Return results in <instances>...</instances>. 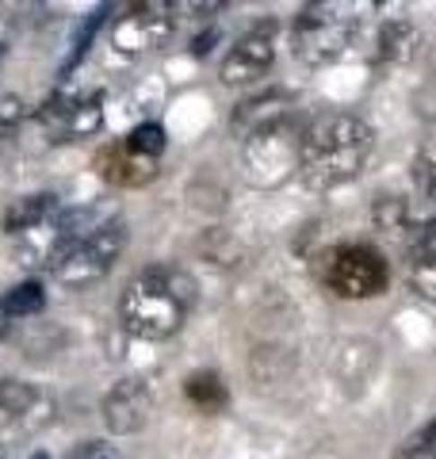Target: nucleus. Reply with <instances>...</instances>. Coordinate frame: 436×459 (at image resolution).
I'll use <instances>...</instances> for the list:
<instances>
[{
	"label": "nucleus",
	"instance_id": "obj_21",
	"mask_svg": "<svg viewBox=\"0 0 436 459\" xmlns=\"http://www.w3.org/2000/svg\"><path fill=\"white\" fill-rule=\"evenodd\" d=\"M395 459H436V421H429L421 433L405 440Z\"/></svg>",
	"mask_w": 436,
	"mask_h": 459
},
{
	"label": "nucleus",
	"instance_id": "obj_13",
	"mask_svg": "<svg viewBox=\"0 0 436 459\" xmlns=\"http://www.w3.org/2000/svg\"><path fill=\"white\" fill-rule=\"evenodd\" d=\"M96 165H100V172H104L111 184H123V188H138V184L153 180V172H157V161L130 153L126 142H119V146H108L104 153L96 157Z\"/></svg>",
	"mask_w": 436,
	"mask_h": 459
},
{
	"label": "nucleus",
	"instance_id": "obj_2",
	"mask_svg": "<svg viewBox=\"0 0 436 459\" xmlns=\"http://www.w3.org/2000/svg\"><path fill=\"white\" fill-rule=\"evenodd\" d=\"M192 303H196L192 276H184L180 268H145L126 283L119 299V314L135 337L165 341L180 333Z\"/></svg>",
	"mask_w": 436,
	"mask_h": 459
},
{
	"label": "nucleus",
	"instance_id": "obj_28",
	"mask_svg": "<svg viewBox=\"0 0 436 459\" xmlns=\"http://www.w3.org/2000/svg\"><path fill=\"white\" fill-rule=\"evenodd\" d=\"M8 329H12V314L4 307V299H0V337H8Z\"/></svg>",
	"mask_w": 436,
	"mask_h": 459
},
{
	"label": "nucleus",
	"instance_id": "obj_22",
	"mask_svg": "<svg viewBox=\"0 0 436 459\" xmlns=\"http://www.w3.org/2000/svg\"><path fill=\"white\" fill-rule=\"evenodd\" d=\"M410 287L425 303H436V264L429 261H410Z\"/></svg>",
	"mask_w": 436,
	"mask_h": 459
},
{
	"label": "nucleus",
	"instance_id": "obj_8",
	"mask_svg": "<svg viewBox=\"0 0 436 459\" xmlns=\"http://www.w3.org/2000/svg\"><path fill=\"white\" fill-rule=\"evenodd\" d=\"M172 27H177V8L161 4V0H145V4H135L130 12H123L111 27V47L126 54V57H138V54H150L157 47H165L172 39Z\"/></svg>",
	"mask_w": 436,
	"mask_h": 459
},
{
	"label": "nucleus",
	"instance_id": "obj_11",
	"mask_svg": "<svg viewBox=\"0 0 436 459\" xmlns=\"http://www.w3.org/2000/svg\"><path fill=\"white\" fill-rule=\"evenodd\" d=\"M150 413H153V394L145 379H119L104 398V425L115 437H130L145 429Z\"/></svg>",
	"mask_w": 436,
	"mask_h": 459
},
{
	"label": "nucleus",
	"instance_id": "obj_6",
	"mask_svg": "<svg viewBox=\"0 0 436 459\" xmlns=\"http://www.w3.org/2000/svg\"><path fill=\"white\" fill-rule=\"evenodd\" d=\"M390 283V264L371 246H337L326 261V287L341 299H375Z\"/></svg>",
	"mask_w": 436,
	"mask_h": 459
},
{
	"label": "nucleus",
	"instance_id": "obj_18",
	"mask_svg": "<svg viewBox=\"0 0 436 459\" xmlns=\"http://www.w3.org/2000/svg\"><path fill=\"white\" fill-rule=\"evenodd\" d=\"M414 180L425 199H436V126L425 134V142H421V150L414 157Z\"/></svg>",
	"mask_w": 436,
	"mask_h": 459
},
{
	"label": "nucleus",
	"instance_id": "obj_23",
	"mask_svg": "<svg viewBox=\"0 0 436 459\" xmlns=\"http://www.w3.org/2000/svg\"><path fill=\"white\" fill-rule=\"evenodd\" d=\"M410 261H429L436 264V219L425 222V226H417V234L410 241Z\"/></svg>",
	"mask_w": 436,
	"mask_h": 459
},
{
	"label": "nucleus",
	"instance_id": "obj_24",
	"mask_svg": "<svg viewBox=\"0 0 436 459\" xmlns=\"http://www.w3.org/2000/svg\"><path fill=\"white\" fill-rule=\"evenodd\" d=\"M104 16H111V8H96L92 16H89V23L81 27V35H77V47H73V54H69V62H65V65H77L81 57H84V50H89V42H92V35L100 31V23H104Z\"/></svg>",
	"mask_w": 436,
	"mask_h": 459
},
{
	"label": "nucleus",
	"instance_id": "obj_4",
	"mask_svg": "<svg viewBox=\"0 0 436 459\" xmlns=\"http://www.w3.org/2000/svg\"><path fill=\"white\" fill-rule=\"evenodd\" d=\"M126 246V222L123 219H111L96 230L92 238L84 241H69V246H57L54 261H50V272L57 283L73 287V291H81V287H92L100 283L111 272V264L119 261V253Z\"/></svg>",
	"mask_w": 436,
	"mask_h": 459
},
{
	"label": "nucleus",
	"instance_id": "obj_29",
	"mask_svg": "<svg viewBox=\"0 0 436 459\" xmlns=\"http://www.w3.org/2000/svg\"><path fill=\"white\" fill-rule=\"evenodd\" d=\"M8 134H12V131H4V126H0V150L8 146Z\"/></svg>",
	"mask_w": 436,
	"mask_h": 459
},
{
	"label": "nucleus",
	"instance_id": "obj_9",
	"mask_svg": "<svg viewBox=\"0 0 436 459\" xmlns=\"http://www.w3.org/2000/svg\"><path fill=\"white\" fill-rule=\"evenodd\" d=\"M275 62V23H257L249 35H241L234 42V50L222 57V69H218V77L230 89H238V84H253L260 81L272 69Z\"/></svg>",
	"mask_w": 436,
	"mask_h": 459
},
{
	"label": "nucleus",
	"instance_id": "obj_15",
	"mask_svg": "<svg viewBox=\"0 0 436 459\" xmlns=\"http://www.w3.org/2000/svg\"><path fill=\"white\" fill-rule=\"evenodd\" d=\"M104 126V96L92 92V96H77L73 100V111H69V134L65 138H89Z\"/></svg>",
	"mask_w": 436,
	"mask_h": 459
},
{
	"label": "nucleus",
	"instance_id": "obj_30",
	"mask_svg": "<svg viewBox=\"0 0 436 459\" xmlns=\"http://www.w3.org/2000/svg\"><path fill=\"white\" fill-rule=\"evenodd\" d=\"M35 459H50V455H35Z\"/></svg>",
	"mask_w": 436,
	"mask_h": 459
},
{
	"label": "nucleus",
	"instance_id": "obj_20",
	"mask_svg": "<svg viewBox=\"0 0 436 459\" xmlns=\"http://www.w3.org/2000/svg\"><path fill=\"white\" fill-rule=\"evenodd\" d=\"M375 226L379 230H405L410 226V207L398 195H379L375 199Z\"/></svg>",
	"mask_w": 436,
	"mask_h": 459
},
{
	"label": "nucleus",
	"instance_id": "obj_1",
	"mask_svg": "<svg viewBox=\"0 0 436 459\" xmlns=\"http://www.w3.org/2000/svg\"><path fill=\"white\" fill-rule=\"evenodd\" d=\"M371 126L353 111H322L302 126L299 172L318 192L356 180L371 157Z\"/></svg>",
	"mask_w": 436,
	"mask_h": 459
},
{
	"label": "nucleus",
	"instance_id": "obj_12",
	"mask_svg": "<svg viewBox=\"0 0 436 459\" xmlns=\"http://www.w3.org/2000/svg\"><path fill=\"white\" fill-rule=\"evenodd\" d=\"M421 47V31L410 20H387L371 35V62L375 65H402Z\"/></svg>",
	"mask_w": 436,
	"mask_h": 459
},
{
	"label": "nucleus",
	"instance_id": "obj_3",
	"mask_svg": "<svg viewBox=\"0 0 436 459\" xmlns=\"http://www.w3.org/2000/svg\"><path fill=\"white\" fill-rule=\"evenodd\" d=\"M356 8L348 4H307L299 8L291 23V50L307 65H329L348 54V47L360 35V20L353 16Z\"/></svg>",
	"mask_w": 436,
	"mask_h": 459
},
{
	"label": "nucleus",
	"instance_id": "obj_26",
	"mask_svg": "<svg viewBox=\"0 0 436 459\" xmlns=\"http://www.w3.org/2000/svg\"><path fill=\"white\" fill-rule=\"evenodd\" d=\"M69 459H123L119 452L111 448V444H100V440H89V444H81V448H73Z\"/></svg>",
	"mask_w": 436,
	"mask_h": 459
},
{
	"label": "nucleus",
	"instance_id": "obj_27",
	"mask_svg": "<svg viewBox=\"0 0 436 459\" xmlns=\"http://www.w3.org/2000/svg\"><path fill=\"white\" fill-rule=\"evenodd\" d=\"M214 39H218L214 31H207V35H199V39H192V54H199V57H203V54H207V50H211V42H214Z\"/></svg>",
	"mask_w": 436,
	"mask_h": 459
},
{
	"label": "nucleus",
	"instance_id": "obj_7",
	"mask_svg": "<svg viewBox=\"0 0 436 459\" xmlns=\"http://www.w3.org/2000/svg\"><path fill=\"white\" fill-rule=\"evenodd\" d=\"M54 398L23 379H0V444H23L50 425Z\"/></svg>",
	"mask_w": 436,
	"mask_h": 459
},
{
	"label": "nucleus",
	"instance_id": "obj_10",
	"mask_svg": "<svg viewBox=\"0 0 436 459\" xmlns=\"http://www.w3.org/2000/svg\"><path fill=\"white\" fill-rule=\"evenodd\" d=\"M295 108H299V100L291 92L268 89L260 96L241 100L234 108V115H230V131H234V138L249 142L265 131H275V126H283V123H295Z\"/></svg>",
	"mask_w": 436,
	"mask_h": 459
},
{
	"label": "nucleus",
	"instance_id": "obj_17",
	"mask_svg": "<svg viewBox=\"0 0 436 459\" xmlns=\"http://www.w3.org/2000/svg\"><path fill=\"white\" fill-rule=\"evenodd\" d=\"M4 307L12 318H31V314H42V307H47V291H42V283L27 280L4 295Z\"/></svg>",
	"mask_w": 436,
	"mask_h": 459
},
{
	"label": "nucleus",
	"instance_id": "obj_14",
	"mask_svg": "<svg viewBox=\"0 0 436 459\" xmlns=\"http://www.w3.org/2000/svg\"><path fill=\"white\" fill-rule=\"evenodd\" d=\"M57 214H62V207H57V195L54 192H39V195H23L16 199V204L8 207L4 214V230L12 238L27 234V230H35L42 222H54Z\"/></svg>",
	"mask_w": 436,
	"mask_h": 459
},
{
	"label": "nucleus",
	"instance_id": "obj_5",
	"mask_svg": "<svg viewBox=\"0 0 436 459\" xmlns=\"http://www.w3.org/2000/svg\"><path fill=\"white\" fill-rule=\"evenodd\" d=\"M299 146H302V126L283 123L275 131H265L249 142H241V165L245 180L253 188H280V184L299 169Z\"/></svg>",
	"mask_w": 436,
	"mask_h": 459
},
{
	"label": "nucleus",
	"instance_id": "obj_19",
	"mask_svg": "<svg viewBox=\"0 0 436 459\" xmlns=\"http://www.w3.org/2000/svg\"><path fill=\"white\" fill-rule=\"evenodd\" d=\"M165 126H157V123H142L135 126V131L126 134V150L130 153H138V157H150V161H157V157L165 153Z\"/></svg>",
	"mask_w": 436,
	"mask_h": 459
},
{
	"label": "nucleus",
	"instance_id": "obj_16",
	"mask_svg": "<svg viewBox=\"0 0 436 459\" xmlns=\"http://www.w3.org/2000/svg\"><path fill=\"white\" fill-rule=\"evenodd\" d=\"M184 391H187V398H192L199 410H207V413L226 406V386H222V379H218L214 371H199V376H192Z\"/></svg>",
	"mask_w": 436,
	"mask_h": 459
},
{
	"label": "nucleus",
	"instance_id": "obj_25",
	"mask_svg": "<svg viewBox=\"0 0 436 459\" xmlns=\"http://www.w3.org/2000/svg\"><path fill=\"white\" fill-rule=\"evenodd\" d=\"M23 100L16 96V92H0V126L4 131H12L16 123H23Z\"/></svg>",
	"mask_w": 436,
	"mask_h": 459
}]
</instances>
